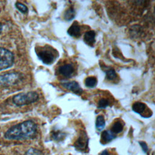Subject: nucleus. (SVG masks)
I'll return each mask as SVG.
<instances>
[{
  "mask_svg": "<svg viewBox=\"0 0 155 155\" xmlns=\"http://www.w3.org/2000/svg\"><path fill=\"white\" fill-rule=\"evenodd\" d=\"M38 130L36 123L27 120L9 128L4 134V137L8 140H28L33 139Z\"/></svg>",
  "mask_w": 155,
  "mask_h": 155,
  "instance_id": "f257e3e1",
  "label": "nucleus"
},
{
  "mask_svg": "<svg viewBox=\"0 0 155 155\" xmlns=\"http://www.w3.org/2000/svg\"><path fill=\"white\" fill-rule=\"evenodd\" d=\"M76 73V65L70 60H64L60 62L55 68V74L60 79H70L73 77Z\"/></svg>",
  "mask_w": 155,
  "mask_h": 155,
  "instance_id": "f03ea898",
  "label": "nucleus"
},
{
  "mask_svg": "<svg viewBox=\"0 0 155 155\" xmlns=\"http://www.w3.org/2000/svg\"><path fill=\"white\" fill-rule=\"evenodd\" d=\"M35 52L38 58L47 65L51 64L59 55L58 51L48 45L36 47Z\"/></svg>",
  "mask_w": 155,
  "mask_h": 155,
  "instance_id": "7ed1b4c3",
  "label": "nucleus"
},
{
  "mask_svg": "<svg viewBox=\"0 0 155 155\" xmlns=\"http://www.w3.org/2000/svg\"><path fill=\"white\" fill-rule=\"evenodd\" d=\"M39 99V94L35 91L20 93L13 97V103L16 106H23L35 102Z\"/></svg>",
  "mask_w": 155,
  "mask_h": 155,
  "instance_id": "20e7f679",
  "label": "nucleus"
},
{
  "mask_svg": "<svg viewBox=\"0 0 155 155\" xmlns=\"http://www.w3.org/2000/svg\"><path fill=\"white\" fill-rule=\"evenodd\" d=\"M23 76L18 72H12L0 75V87L15 85L22 81Z\"/></svg>",
  "mask_w": 155,
  "mask_h": 155,
  "instance_id": "39448f33",
  "label": "nucleus"
},
{
  "mask_svg": "<svg viewBox=\"0 0 155 155\" xmlns=\"http://www.w3.org/2000/svg\"><path fill=\"white\" fill-rule=\"evenodd\" d=\"M14 54L10 50L0 47V71L12 67L14 63Z\"/></svg>",
  "mask_w": 155,
  "mask_h": 155,
  "instance_id": "423d86ee",
  "label": "nucleus"
},
{
  "mask_svg": "<svg viewBox=\"0 0 155 155\" xmlns=\"http://www.w3.org/2000/svg\"><path fill=\"white\" fill-rule=\"evenodd\" d=\"M88 139L87 134L85 132L81 133L78 139L74 143V147L77 150V151H79L81 152H86L88 149Z\"/></svg>",
  "mask_w": 155,
  "mask_h": 155,
  "instance_id": "0eeeda50",
  "label": "nucleus"
},
{
  "mask_svg": "<svg viewBox=\"0 0 155 155\" xmlns=\"http://www.w3.org/2000/svg\"><path fill=\"white\" fill-rule=\"evenodd\" d=\"M132 109L134 112L139 114L141 116L144 117H150L152 114H150V113H152V112L148 108L147 105L141 102H134L132 105Z\"/></svg>",
  "mask_w": 155,
  "mask_h": 155,
  "instance_id": "6e6552de",
  "label": "nucleus"
},
{
  "mask_svg": "<svg viewBox=\"0 0 155 155\" xmlns=\"http://www.w3.org/2000/svg\"><path fill=\"white\" fill-rule=\"evenodd\" d=\"M61 85L65 88L68 89V90H70L77 94H81L83 91V90L81 88L79 84L76 81L64 82V83L62 84Z\"/></svg>",
  "mask_w": 155,
  "mask_h": 155,
  "instance_id": "1a4fd4ad",
  "label": "nucleus"
},
{
  "mask_svg": "<svg viewBox=\"0 0 155 155\" xmlns=\"http://www.w3.org/2000/svg\"><path fill=\"white\" fill-rule=\"evenodd\" d=\"M116 137V134L110 130H104L101 133V143L103 145L106 144Z\"/></svg>",
  "mask_w": 155,
  "mask_h": 155,
  "instance_id": "9d476101",
  "label": "nucleus"
},
{
  "mask_svg": "<svg viewBox=\"0 0 155 155\" xmlns=\"http://www.w3.org/2000/svg\"><path fill=\"white\" fill-rule=\"evenodd\" d=\"M68 34L74 38H79L81 35V26L77 22H74L67 30Z\"/></svg>",
  "mask_w": 155,
  "mask_h": 155,
  "instance_id": "9b49d317",
  "label": "nucleus"
},
{
  "mask_svg": "<svg viewBox=\"0 0 155 155\" xmlns=\"http://www.w3.org/2000/svg\"><path fill=\"white\" fill-rule=\"evenodd\" d=\"M95 36L96 33L93 30H89L87 31L84 36V41L89 46H93L95 43Z\"/></svg>",
  "mask_w": 155,
  "mask_h": 155,
  "instance_id": "f8f14e48",
  "label": "nucleus"
},
{
  "mask_svg": "<svg viewBox=\"0 0 155 155\" xmlns=\"http://www.w3.org/2000/svg\"><path fill=\"white\" fill-rule=\"evenodd\" d=\"M124 124L122 120H117L116 121H114V122L113 124L111 127L110 131L114 133L115 134L120 133L124 128Z\"/></svg>",
  "mask_w": 155,
  "mask_h": 155,
  "instance_id": "ddd939ff",
  "label": "nucleus"
},
{
  "mask_svg": "<svg viewBox=\"0 0 155 155\" xmlns=\"http://www.w3.org/2000/svg\"><path fill=\"white\" fill-rule=\"evenodd\" d=\"M105 126V121L102 115H99L96 120V127L99 131L103 130Z\"/></svg>",
  "mask_w": 155,
  "mask_h": 155,
  "instance_id": "4468645a",
  "label": "nucleus"
},
{
  "mask_svg": "<svg viewBox=\"0 0 155 155\" xmlns=\"http://www.w3.org/2000/svg\"><path fill=\"white\" fill-rule=\"evenodd\" d=\"M75 16V11L72 6H70L67 9L64 14V18L66 21H71Z\"/></svg>",
  "mask_w": 155,
  "mask_h": 155,
  "instance_id": "2eb2a0df",
  "label": "nucleus"
},
{
  "mask_svg": "<svg viewBox=\"0 0 155 155\" xmlns=\"http://www.w3.org/2000/svg\"><path fill=\"white\" fill-rule=\"evenodd\" d=\"M65 134L59 130H56V131H53L51 134V138L56 141H60L64 139L65 137Z\"/></svg>",
  "mask_w": 155,
  "mask_h": 155,
  "instance_id": "dca6fc26",
  "label": "nucleus"
},
{
  "mask_svg": "<svg viewBox=\"0 0 155 155\" xmlns=\"http://www.w3.org/2000/svg\"><path fill=\"white\" fill-rule=\"evenodd\" d=\"M97 81L96 77L94 76H89L87 77L84 81L85 85L89 88H93L97 84Z\"/></svg>",
  "mask_w": 155,
  "mask_h": 155,
  "instance_id": "f3484780",
  "label": "nucleus"
},
{
  "mask_svg": "<svg viewBox=\"0 0 155 155\" xmlns=\"http://www.w3.org/2000/svg\"><path fill=\"white\" fill-rule=\"evenodd\" d=\"M106 78L109 81H114L117 78V75L115 70L113 68L108 69L106 71Z\"/></svg>",
  "mask_w": 155,
  "mask_h": 155,
  "instance_id": "a211bd4d",
  "label": "nucleus"
},
{
  "mask_svg": "<svg viewBox=\"0 0 155 155\" xmlns=\"http://www.w3.org/2000/svg\"><path fill=\"white\" fill-rule=\"evenodd\" d=\"M15 7L19 12L22 13H26L28 12L27 7L20 2H16L15 3Z\"/></svg>",
  "mask_w": 155,
  "mask_h": 155,
  "instance_id": "6ab92c4d",
  "label": "nucleus"
},
{
  "mask_svg": "<svg viewBox=\"0 0 155 155\" xmlns=\"http://www.w3.org/2000/svg\"><path fill=\"white\" fill-rule=\"evenodd\" d=\"M110 105V102L108 99L105 98H101L97 103V106L101 108H105Z\"/></svg>",
  "mask_w": 155,
  "mask_h": 155,
  "instance_id": "aec40b11",
  "label": "nucleus"
},
{
  "mask_svg": "<svg viewBox=\"0 0 155 155\" xmlns=\"http://www.w3.org/2000/svg\"><path fill=\"white\" fill-rule=\"evenodd\" d=\"M139 143L140 146L141 147L142 151H143L145 153H147V152H148V147L147 144L145 142H143V141H140V142H139Z\"/></svg>",
  "mask_w": 155,
  "mask_h": 155,
  "instance_id": "412c9836",
  "label": "nucleus"
},
{
  "mask_svg": "<svg viewBox=\"0 0 155 155\" xmlns=\"http://www.w3.org/2000/svg\"><path fill=\"white\" fill-rule=\"evenodd\" d=\"M100 155H109V153H108V150H104L103 151L101 152Z\"/></svg>",
  "mask_w": 155,
  "mask_h": 155,
  "instance_id": "4be33fe9",
  "label": "nucleus"
},
{
  "mask_svg": "<svg viewBox=\"0 0 155 155\" xmlns=\"http://www.w3.org/2000/svg\"><path fill=\"white\" fill-rule=\"evenodd\" d=\"M2 28H3L2 25L0 23V34L1 33V32H2Z\"/></svg>",
  "mask_w": 155,
  "mask_h": 155,
  "instance_id": "5701e85b",
  "label": "nucleus"
}]
</instances>
